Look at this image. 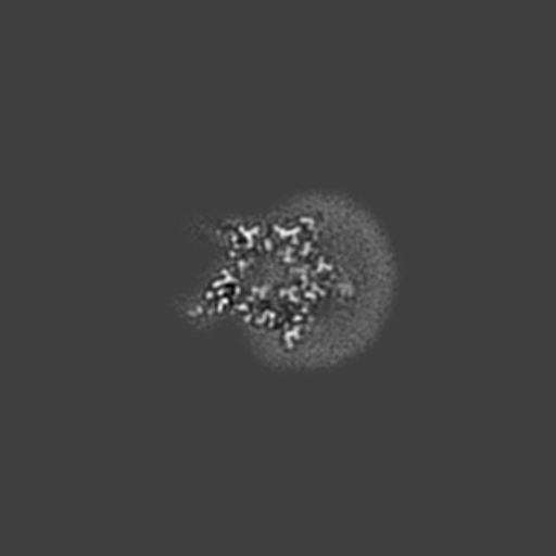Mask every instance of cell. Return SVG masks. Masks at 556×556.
Here are the masks:
<instances>
[{"label":"cell","instance_id":"cell-1","mask_svg":"<svg viewBox=\"0 0 556 556\" xmlns=\"http://www.w3.org/2000/svg\"><path fill=\"white\" fill-rule=\"evenodd\" d=\"M210 235L225 254L204 291L206 312L232 319L264 364L319 371L379 340L397 260L377 217L354 199L304 193L222 219Z\"/></svg>","mask_w":556,"mask_h":556}]
</instances>
